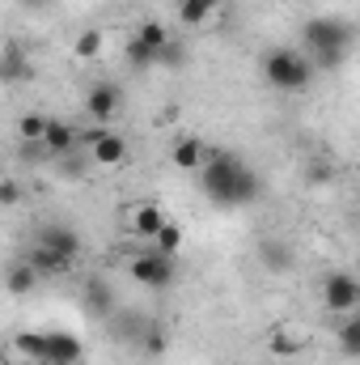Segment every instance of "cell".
Masks as SVG:
<instances>
[{
	"label": "cell",
	"instance_id": "obj_1",
	"mask_svg": "<svg viewBox=\"0 0 360 365\" xmlns=\"http://www.w3.org/2000/svg\"><path fill=\"white\" fill-rule=\"evenodd\" d=\"M199 187L216 208H246L259 200L263 182L259 175L233 153V149H203V166H199Z\"/></svg>",
	"mask_w": 360,
	"mask_h": 365
},
{
	"label": "cell",
	"instance_id": "obj_2",
	"mask_svg": "<svg viewBox=\"0 0 360 365\" xmlns=\"http://www.w3.org/2000/svg\"><path fill=\"white\" fill-rule=\"evenodd\" d=\"M352 43H356V26L344 21V17H335V13L314 17V21H305V30H301V51L309 56V64H318V68H327V73L348 60Z\"/></svg>",
	"mask_w": 360,
	"mask_h": 365
},
{
	"label": "cell",
	"instance_id": "obj_3",
	"mask_svg": "<svg viewBox=\"0 0 360 365\" xmlns=\"http://www.w3.org/2000/svg\"><path fill=\"white\" fill-rule=\"evenodd\" d=\"M263 77H268V86H275V90L301 93V90H309V81H314V64L297 47H275L268 60H263Z\"/></svg>",
	"mask_w": 360,
	"mask_h": 365
},
{
	"label": "cell",
	"instance_id": "obj_4",
	"mask_svg": "<svg viewBox=\"0 0 360 365\" xmlns=\"http://www.w3.org/2000/svg\"><path fill=\"white\" fill-rule=\"evenodd\" d=\"M127 255H132L127 272H132L136 284H144V289H170V284H174V276H179L174 255H157L149 242H144V247H127Z\"/></svg>",
	"mask_w": 360,
	"mask_h": 365
},
{
	"label": "cell",
	"instance_id": "obj_5",
	"mask_svg": "<svg viewBox=\"0 0 360 365\" xmlns=\"http://www.w3.org/2000/svg\"><path fill=\"white\" fill-rule=\"evenodd\" d=\"M322 302H327L331 314H352L360 306V280L352 272H331L327 289H322Z\"/></svg>",
	"mask_w": 360,
	"mask_h": 365
},
{
	"label": "cell",
	"instance_id": "obj_6",
	"mask_svg": "<svg viewBox=\"0 0 360 365\" xmlns=\"http://www.w3.org/2000/svg\"><path fill=\"white\" fill-rule=\"evenodd\" d=\"M119 106H123V90H119L115 81H97V86L85 93V115H90L93 123H110V119L119 115Z\"/></svg>",
	"mask_w": 360,
	"mask_h": 365
},
{
	"label": "cell",
	"instance_id": "obj_7",
	"mask_svg": "<svg viewBox=\"0 0 360 365\" xmlns=\"http://www.w3.org/2000/svg\"><path fill=\"white\" fill-rule=\"evenodd\" d=\"M43 344H47L43 365H81L85 357V344L73 331H43Z\"/></svg>",
	"mask_w": 360,
	"mask_h": 365
},
{
	"label": "cell",
	"instance_id": "obj_8",
	"mask_svg": "<svg viewBox=\"0 0 360 365\" xmlns=\"http://www.w3.org/2000/svg\"><path fill=\"white\" fill-rule=\"evenodd\" d=\"M38 247L55 251L64 264H77V255H81V234H77L73 225L55 221V225H43V234H38Z\"/></svg>",
	"mask_w": 360,
	"mask_h": 365
},
{
	"label": "cell",
	"instance_id": "obj_9",
	"mask_svg": "<svg viewBox=\"0 0 360 365\" xmlns=\"http://www.w3.org/2000/svg\"><path fill=\"white\" fill-rule=\"evenodd\" d=\"M81 302H85L90 319H102V323H110V314L119 310V297H115V289H110L102 276H90V280H85V293H81Z\"/></svg>",
	"mask_w": 360,
	"mask_h": 365
},
{
	"label": "cell",
	"instance_id": "obj_10",
	"mask_svg": "<svg viewBox=\"0 0 360 365\" xmlns=\"http://www.w3.org/2000/svg\"><path fill=\"white\" fill-rule=\"evenodd\" d=\"M85 153H90L97 166H106V170H110V166H123V162H127V140H123L119 132H106V128H102V132H97V140H90V149H85Z\"/></svg>",
	"mask_w": 360,
	"mask_h": 365
},
{
	"label": "cell",
	"instance_id": "obj_11",
	"mask_svg": "<svg viewBox=\"0 0 360 365\" xmlns=\"http://www.w3.org/2000/svg\"><path fill=\"white\" fill-rule=\"evenodd\" d=\"M30 77V56H26V47L21 43H4L0 47V81L4 86H17V81H26Z\"/></svg>",
	"mask_w": 360,
	"mask_h": 365
},
{
	"label": "cell",
	"instance_id": "obj_12",
	"mask_svg": "<svg viewBox=\"0 0 360 365\" xmlns=\"http://www.w3.org/2000/svg\"><path fill=\"white\" fill-rule=\"evenodd\" d=\"M43 149H47L51 162H55V158H64V153L77 149V132H73L68 123H60V119H47V128H43Z\"/></svg>",
	"mask_w": 360,
	"mask_h": 365
},
{
	"label": "cell",
	"instance_id": "obj_13",
	"mask_svg": "<svg viewBox=\"0 0 360 365\" xmlns=\"http://www.w3.org/2000/svg\"><path fill=\"white\" fill-rule=\"evenodd\" d=\"M162 225H166V212H162L157 204H140V208L132 212V234H136L140 242H149Z\"/></svg>",
	"mask_w": 360,
	"mask_h": 365
},
{
	"label": "cell",
	"instance_id": "obj_14",
	"mask_svg": "<svg viewBox=\"0 0 360 365\" xmlns=\"http://www.w3.org/2000/svg\"><path fill=\"white\" fill-rule=\"evenodd\" d=\"M268 349L275 357H292V353L305 349V331H297V327H275L271 340H268Z\"/></svg>",
	"mask_w": 360,
	"mask_h": 365
},
{
	"label": "cell",
	"instance_id": "obj_15",
	"mask_svg": "<svg viewBox=\"0 0 360 365\" xmlns=\"http://www.w3.org/2000/svg\"><path fill=\"white\" fill-rule=\"evenodd\" d=\"M339 353L352 361V357H360V314L352 310V314H339Z\"/></svg>",
	"mask_w": 360,
	"mask_h": 365
},
{
	"label": "cell",
	"instance_id": "obj_16",
	"mask_svg": "<svg viewBox=\"0 0 360 365\" xmlns=\"http://www.w3.org/2000/svg\"><path fill=\"white\" fill-rule=\"evenodd\" d=\"M26 264H30L38 276H60V272H68V268H73V264H64V259H60L55 251H47V247H34V251L26 255Z\"/></svg>",
	"mask_w": 360,
	"mask_h": 365
},
{
	"label": "cell",
	"instance_id": "obj_17",
	"mask_svg": "<svg viewBox=\"0 0 360 365\" xmlns=\"http://www.w3.org/2000/svg\"><path fill=\"white\" fill-rule=\"evenodd\" d=\"M136 349L149 353V357L166 353V327H162L157 319H144V327H140V336H136Z\"/></svg>",
	"mask_w": 360,
	"mask_h": 365
},
{
	"label": "cell",
	"instance_id": "obj_18",
	"mask_svg": "<svg viewBox=\"0 0 360 365\" xmlns=\"http://www.w3.org/2000/svg\"><path fill=\"white\" fill-rule=\"evenodd\" d=\"M203 149H208V145L195 140V136L179 140V145H174V166H179V170H199V166H203Z\"/></svg>",
	"mask_w": 360,
	"mask_h": 365
},
{
	"label": "cell",
	"instance_id": "obj_19",
	"mask_svg": "<svg viewBox=\"0 0 360 365\" xmlns=\"http://www.w3.org/2000/svg\"><path fill=\"white\" fill-rule=\"evenodd\" d=\"M259 259H263V268H271V272H288L292 268V251L284 242H275V238L259 242Z\"/></svg>",
	"mask_w": 360,
	"mask_h": 365
},
{
	"label": "cell",
	"instance_id": "obj_20",
	"mask_svg": "<svg viewBox=\"0 0 360 365\" xmlns=\"http://www.w3.org/2000/svg\"><path fill=\"white\" fill-rule=\"evenodd\" d=\"M34 284H38V272H34L30 264H13V268L4 272V289H9V293H17V297H21V293H30Z\"/></svg>",
	"mask_w": 360,
	"mask_h": 365
},
{
	"label": "cell",
	"instance_id": "obj_21",
	"mask_svg": "<svg viewBox=\"0 0 360 365\" xmlns=\"http://www.w3.org/2000/svg\"><path fill=\"white\" fill-rule=\"evenodd\" d=\"M136 38H140V43H144V47H149V51L157 56V51H162V47L170 43V30H166V26H162L157 17H149V21H140V30H136Z\"/></svg>",
	"mask_w": 360,
	"mask_h": 365
},
{
	"label": "cell",
	"instance_id": "obj_22",
	"mask_svg": "<svg viewBox=\"0 0 360 365\" xmlns=\"http://www.w3.org/2000/svg\"><path fill=\"white\" fill-rule=\"evenodd\" d=\"M149 247H153L157 255H179V247H182V230L166 221V225H162V230H157V234L149 238Z\"/></svg>",
	"mask_w": 360,
	"mask_h": 365
},
{
	"label": "cell",
	"instance_id": "obj_23",
	"mask_svg": "<svg viewBox=\"0 0 360 365\" xmlns=\"http://www.w3.org/2000/svg\"><path fill=\"white\" fill-rule=\"evenodd\" d=\"M13 349H17V353H26L30 361H43V353H47L43 331H17V336H13Z\"/></svg>",
	"mask_w": 360,
	"mask_h": 365
},
{
	"label": "cell",
	"instance_id": "obj_24",
	"mask_svg": "<svg viewBox=\"0 0 360 365\" xmlns=\"http://www.w3.org/2000/svg\"><path fill=\"white\" fill-rule=\"evenodd\" d=\"M123 56H127V64H132V68H153V64H157V56H153V51H149V47H144V43H140L136 34L127 38Z\"/></svg>",
	"mask_w": 360,
	"mask_h": 365
},
{
	"label": "cell",
	"instance_id": "obj_25",
	"mask_svg": "<svg viewBox=\"0 0 360 365\" xmlns=\"http://www.w3.org/2000/svg\"><path fill=\"white\" fill-rule=\"evenodd\" d=\"M73 51H77V60H93V56H102V30H81L77 43H73Z\"/></svg>",
	"mask_w": 360,
	"mask_h": 365
},
{
	"label": "cell",
	"instance_id": "obj_26",
	"mask_svg": "<svg viewBox=\"0 0 360 365\" xmlns=\"http://www.w3.org/2000/svg\"><path fill=\"white\" fill-rule=\"evenodd\" d=\"M43 128H47V115H38V110H30V115L17 119V136L21 140H43Z\"/></svg>",
	"mask_w": 360,
	"mask_h": 365
},
{
	"label": "cell",
	"instance_id": "obj_27",
	"mask_svg": "<svg viewBox=\"0 0 360 365\" xmlns=\"http://www.w3.org/2000/svg\"><path fill=\"white\" fill-rule=\"evenodd\" d=\"M179 17L186 26H203V21L212 17V9H208L203 0H179Z\"/></svg>",
	"mask_w": 360,
	"mask_h": 365
},
{
	"label": "cell",
	"instance_id": "obj_28",
	"mask_svg": "<svg viewBox=\"0 0 360 365\" xmlns=\"http://www.w3.org/2000/svg\"><path fill=\"white\" fill-rule=\"evenodd\" d=\"M157 64H162V68H182V64H186V47L170 38V43L157 51Z\"/></svg>",
	"mask_w": 360,
	"mask_h": 365
},
{
	"label": "cell",
	"instance_id": "obj_29",
	"mask_svg": "<svg viewBox=\"0 0 360 365\" xmlns=\"http://www.w3.org/2000/svg\"><path fill=\"white\" fill-rule=\"evenodd\" d=\"M21 195H26V191H21V182L17 179H0V204H4V208H17Z\"/></svg>",
	"mask_w": 360,
	"mask_h": 365
},
{
	"label": "cell",
	"instance_id": "obj_30",
	"mask_svg": "<svg viewBox=\"0 0 360 365\" xmlns=\"http://www.w3.org/2000/svg\"><path fill=\"white\" fill-rule=\"evenodd\" d=\"M331 175H335V166H331L327 158H318V162L309 166V182H331Z\"/></svg>",
	"mask_w": 360,
	"mask_h": 365
},
{
	"label": "cell",
	"instance_id": "obj_31",
	"mask_svg": "<svg viewBox=\"0 0 360 365\" xmlns=\"http://www.w3.org/2000/svg\"><path fill=\"white\" fill-rule=\"evenodd\" d=\"M21 4H26V9H47L51 0H21Z\"/></svg>",
	"mask_w": 360,
	"mask_h": 365
},
{
	"label": "cell",
	"instance_id": "obj_32",
	"mask_svg": "<svg viewBox=\"0 0 360 365\" xmlns=\"http://www.w3.org/2000/svg\"><path fill=\"white\" fill-rule=\"evenodd\" d=\"M203 4H208V9H212V13H216V9H221V4H225V0H203Z\"/></svg>",
	"mask_w": 360,
	"mask_h": 365
},
{
	"label": "cell",
	"instance_id": "obj_33",
	"mask_svg": "<svg viewBox=\"0 0 360 365\" xmlns=\"http://www.w3.org/2000/svg\"><path fill=\"white\" fill-rule=\"evenodd\" d=\"M4 365H17V361H13V357H4Z\"/></svg>",
	"mask_w": 360,
	"mask_h": 365
}]
</instances>
